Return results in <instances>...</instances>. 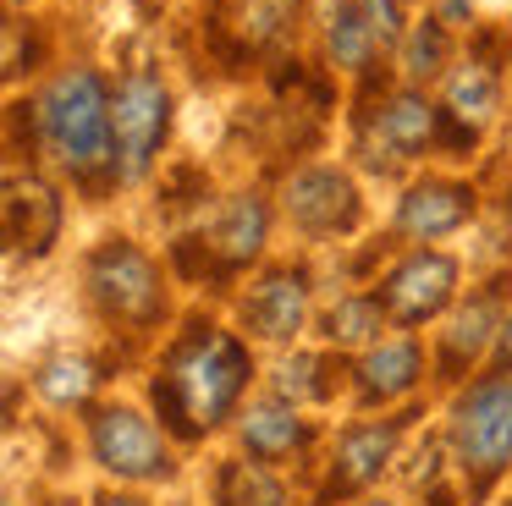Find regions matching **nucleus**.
I'll list each match as a JSON object with an SVG mask.
<instances>
[{
	"instance_id": "f257e3e1",
	"label": "nucleus",
	"mask_w": 512,
	"mask_h": 506,
	"mask_svg": "<svg viewBox=\"0 0 512 506\" xmlns=\"http://www.w3.org/2000/svg\"><path fill=\"white\" fill-rule=\"evenodd\" d=\"M243 380H248L243 341L226 336V330L199 325L177 352H171L166 374H160V385H155V402L171 413V424H177L182 435H199L215 418H226V407L237 402Z\"/></svg>"
},
{
	"instance_id": "6e6552de",
	"label": "nucleus",
	"mask_w": 512,
	"mask_h": 506,
	"mask_svg": "<svg viewBox=\"0 0 512 506\" xmlns=\"http://www.w3.org/2000/svg\"><path fill=\"white\" fill-rule=\"evenodd\" d=\"M287 215L303 231H353L358 193L342 171H298L287 182Z\"/></svg>"
},
{
	"instance_id": "b1692460",
	"label": "nucleus",
	"mask_w": 512,
	"mask_h": 506,
	"mask_svg": "<svg viewBox=\"0 0 512 506\" xmlns=\"http://www.w3.org/2000/svg\"><path fill=\"white\" fill-rule=\"evenodd\" d=\"M441 61H446V28L441 22H419L408 33V44H402V66L413 77H430V72H441Z\"/></svg>"
},
{
	"instance_id": "f8f14e48",
	"label": "nucleus",
	"mask_w": 512,
	"mask_h": 506,
	"mask_svg": "<svg viewBox=\"0 0 512 506\" xmlns=\"http://www.w3.org/2000/svg\"><path fill=\"white\" fill-rule=\"evenodd\" d=\"M468 209H474V193L457 182H419L408 198H402L397 209V226L408 231V237H441V231L463 226Z\"/></svg>"
},
{
	"instance_id": "9b49d317",
	"label": "nucleus",
	"mask_w": 512,
	"mask_h": 506,
	"mask_svg": "<svg viewBox=\"0 0 512 506\" xmlns=\"http://www.w3.org/2000/svg\"><path fill=\"white\" fill-rule=\"evenodd\" d=\"M303 308H309V281L303 270H276L254 286V297L243 303L248 330H259L265 341H287L303 325Z\"/></svg>"
},
{
	"instance_id": "412c9836",
	"label": "nucleus",
	"mask_w": 512,
	"mask_h": 506,
	"mask_svg": "<svg viewBox=\"0 0 512 506\" xmlns=\"http://www.w3.org/2000/svg\"><path fill=\"white\" fill-rule=\"evenodd\" d=\"M331 28V55H336V66H369V55H375V33H369V22H364V11H353L347 6L342 17H331L325 22Z\"/></svg>"
},
{
	"instance_id": "f3484780",
	"label": "nucleus",
	"mask_w": 512,
	"mask_h": 506,
	"mask_svg": "<svg viewBox=\"0 0 512 506\" xmlns=\"http://www.w3.org/2000/svg\"><path fill=\"white\" fill-rule=\"evenodd\" d=\"M243 446L254 451V457H287V451L303 446V418L292 413V407H248L243 418Z\"/></svg>"
},
{
	"instance_id": "0eeeda50",
	"label": "nucleus",
	"mask_w": 512,
	"mask_h": 506,
	"mask_svg": "<svg viewBox=\"0 0 512 506\" xmlns=\"http://www.w3.org/2000/svg\"><path fill=\"white\" fill-rule=\"evenodd\" d=\"M457 286V264L446 259V253H413V259H402L397 270L386 275V314L402 319V325H419V319L441 314L446 297H452Z\"/></svg>"
},
{
	"instance_id": "ddd939ff",
	"label": "nucleus",
	"mask_w": 512,
	"mask_h": 506,
	"mask_svg": "<svg viewBox=\"0 0 512 506\" xmlns=\"http://www.w3.org/2000/svg\"><path fill=\"white\" fill-rule=\"evenodd\" d=\"M391 446H397V424H364V429H347L342 451H336V490H364L369 479H380Z\"/></svg>"
},
{
	"instance_id": "39448f33",
	"label": "nucleus",
	"mask_w": 512,
	"mask_h": 506,
	"mask_svg": "<svg viewBox=\"0 0 512 506\" xmlns=\"http://www.w3.org/2000/svg\"><path fill=\"white\" fill-rule=\"evenodd\" d=\"M89 292L111 319L127 325H149L160 314V270L149 264V253H138L133 242H105L89 259Z\"/></svg>"
},
{
	"instance_id": "423d86ee",
	"label": "nucleus",
	"mask_w": 512,
	"mask_h": 506,
	"mask_svg": "<svg viewBox=\"0 0 512 506\" xmlns=\"http://www.w3.org/2000/svg\"><path fill=\"white\" fill-rule=\"evenodd\" d=\"M94 457L122 479H160L166 473V446H160L155 424L133 407L94 413Z\"/></svg>"
},
{
	"instance_id": "7ed1b4c3",
	"label": "nucleus",
	"mask_w": 512,
	"mask_h": 506,
	"mask_svg": "<svg viewBox=\"0 0 512 506\" xmlns=\"http://www.w3.org/2000/svg\"><path fill=\"white\" fill-rule=\"evenodd\" d=\"M452 440H457V457H463V468L474 473V484L485 490V484L512 462V374L479 380L474 391L457 402Z\"/></svg>"
},
{
	"instance_id": "dca6fc26",
	"label": "nucleus",
	"mask_w": 512,
	"mask_h": 506,
	"mask_svg": "<svg viewBox=\"0 0 512 506\" xmlns=\"http://www.w3.org/2000/svg\"><path fill=\"white\" fill-rule=\"evenodd\" d=\"M413 380H419V347H413V341H386V347H375L358 363V385H364L369 402L402 396Z\"/></svg>"
},
{
	"instance_id": "9d476101",
	"label": "nucleus",
	"mask_w": 512,
	"mask_h": 506,
	"mask_svg": "<svg viewBox=\"0 0 512 506\" xmlns=\"http://www.w3.org/2000/svg\"><path fill=\"white\" fill-rule=\"evenodd\" d=\"M61 231V198L39 176H12L6 182V237L28 253H45Z\"/></svg>"
},
{
	"instance_id": "5701e85b",
	"label": "nucleus",
	"mask_w": 512,
	"mask_h": 506,
	"mask_svg": "<svg viewBox=\"0 0 512 506\" xmlns=\"http://www.w3.org/2000/svg\"><path fill=\"white\" fill-rule=\"evenodd\" d=\"M380 330V303L375 297H347V303H336L331 314H325V336L336 341V347H347V341H364Z\"/></svg>"
},
{
	"instance_id": "c85d7f7f",
	"label": "nucleus",
	"mask_w": 512,
	"mask_h": 506,
	"mask_svg": "<svg viewBox=\"0 0 512 506\" xmlns=\"http://www.w3.org/2000/svg\"><path fill=\"white\" fill-rule=\"evenodd\" d=\"M380 506H386V501H380Z\"/></svg>"
},
{
	"instance_id": "f03ea898",
	"label": "nucleus",
	"mask_w": 512,
	"mask_h": 506,
	"mask_svg": "<svg viewBox=\"0 0 512 506\" xmlns=\"http://www.w3.org/2000/svg\"><path fill=\"white\" fill-rule=\"evenodd\" d=\"M39 127H45V143L56 149V160L72 176L105 171V160H111V99H105V83L89 66L61 72L45 88V99H39Z\"/></svg>"
},
{
	"instance_id": "a878e982",
	"label": "nucleus",
	"mask_w": 512,
	"mask_h": 506,
	"mask_svg": "<svg viewBox=\"0 0 512 506\" xmlns=\"http://www.w3.org/2000/svg\"><path fill=\"white\" fill-rule=\"evenodd\" d=\"M358 11H364L375 44H397L402 39V6L397 0H358Z\"/></svg>"
},
{
	"instance_id": "1a4fd4ad",
	"label": "nucleus",
	"mask_w": 512,
	"mask_h": 506,
	"mask_svg": "<svg viewBox=\"0 0 512 506\" xmlns=\"http://www.w3.org/2000/svg\"><path fill=\"white\" fill-rule=\"evenodd\" d=\"M292 6H298V0H221L210 28L232 55H259L265 44H276L281 33H287Z\"/></svg>"
},
{
	"instance_id": "cd10ccee",
	"label": "nucleus",
	"mask_w": 512,
	"mask_h": 506,
	"mask_svg": "<svg viewBox=\"0 0 512 506\" xmlns=\"http://www.w3.org/2000/svg\"><path fill=\"white\" fill-rule=\"evenodd\" d=\"M100 506H138V501H127V495H105Z\"/></svg>"
},
{
	"instance_id": "aec40b11",
	"label": "nucleus",
	"mask_w": 512,
	"mask_h": 506,
	"mask_svg": "<svg viewBox=\"0 0 512 506\" xmlns=\"http://www.w3.org/2000/svg\"><path fill=\"white\" fill-rule=\"evenodd\" d=\"M221 506H287V495L259 462H232L221 473Z\"/></svg>"
},
{
	"instance_id": "20e7f679",
	"label": "nucleus",
	"mask_w": 512,
	"mask_h": 506,
	"mask_svg": "<svg viewBox=\"0 0 512 506\" xmlns=\"http://www.w3.org/2000/svg\"><path fill=\"white\" fill-rule=\"evenodd\" d=\"M171 121V94L160 88V77L133 72L111 99V132H116V154H122V176L138 182V176L155 165L160 138H166Z\"/></svg>"
},
{
	"instance_id": "4be33fe9",
	"label": "nucleus",
	"mask_w": 512,
	"mask_h": 506,
	"mask_svg": "<svg viewBox=\"0 0 512 506\" xmlns=\"http://www.w3.org/2000/svg\"><path fill=\"white\" fill-rule=\"evenodd\" d=\"M39 391H45L50 402L72 407V402H83V396L94 391V369L83 358H50L45 369H39Z\"/></svg>"
},
{
	"instance_id": "a211bd4d",
	"label": "nucleus",
	"mask_w": 512,
	"mask_h": 506,
	"mask_svg": "<svg viewBox=\"0 0 512 506\" xmlns=\"http://www.w3.org/2000/svg\"><path fill=\"white\" fill-rule=\"evenodd\" d=\"M446 105H452L457 121L479 127V121L496 110V77H490V66H479V61L457 66V72L446 77Z\"/></svg>"
},
{
	"instance_id": "6ab92c4d",
	"label": "nucleus",
	"mask_w": 512,
	"mask_h": 506,
	"mask_svg": "<svg viewBox=\"0 0 512 506\" xmlns=\"http://www.w3.org/2000/svg\"><path fill=\"white\" fill-rule=\"evenodd\" d=\"M490 330H496V297H474V303L463 308V314L452 319V330H446V363H468L485 352Z\"/></svg>"
},
{
	"instance_id": "bb28decb",
	"label": "nucleus",
	"mask_w": 512,
	"mask_h": 506,
	"mask_svg": "<svg viewBox=\"0 0 512 506\" xmlns=\"http://www.w3.org/2000/svg\"><path fill=\"white\" fill-rule=\"evenodd\" d=\"M501 358L512 363V319H507V325H501Z\"/></svg>"
},
{
	"instance_id": "393cba45",
	"label": "nucleus",
	"mask_w": 512,
	"mask_h": 506,
	"mask_svg": "<svg viewBox=\"0 0 512 506\" xmlns=\"http://www.w3.org/2000/svg\"><path fill=\"white\" fill-rule=\"evenodd\" d=\"M325 363L320 358H292L276 369V391L287 396V402H303V396H325V380H320Z\"/></svg>"
},
{
	"instance_id": "2eb2a0df",
	"label": "nucleus",
	"mask_w": 512,
	"mask_h": 506,
	"mask_svg": "<svg viewBox=\"0 0 512 506\" xmlns=\"http://www.w3.org/2000/svg\"><path fill=\"white\" fill-rule=\"evenodd\" d=\"M435 121H441V110H430L424 94H397L386 110H380V149L419 154L424 143L435 138Z\"/></svg>"
},
{
	"instance_id": "4468645a",
	"label": "nucleus",
	"mask_w": 512,
	"mask_h": 506,
	"mask_svg": "<svg viewBox=\"0 0 512 506\" xmlns=\"http://www.w3.org/2000/svg\"><path fill=\"white\" fill-rule=\"evenodd\" d=\"M265 204L259 198H232L221 215V226H215L210 248H215V264L221 270H237V264H248L259 253V242H265Z\"/></svg>"
}]
</instances>
